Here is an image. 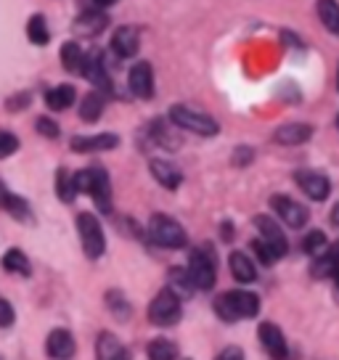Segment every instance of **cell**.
<instances>
[{
	"instance_id": "6da1fadb",
	"label": "cell",
	"mask_w": 339,
	"mask_h": 360,
	"mask_svg": "<svg viewBox=\"0 0 339 360\" xmlns=\"http://www.w3.org/2000/svg\"><path fill=\"white\" fill-rule=\"evenodd\" d=\"M215 313L226 323H234V321H241V318H255L260 313V297L255 292H247V289H234V292H226L217 297Z\"/></svg>"
},
{
	"instance_id": "7a4b0ae2",
	"label": "cell",
	"mask_w": 339,
	"mask_h": 360,
	"mask_svg": "<svg viewBox=\"0 0 339 360\" xmlns=\"http://www.w3.org/2000/svg\"><path fill=\"white\" fill-rule=\"evenodd\" d=\"M77 193H88L101 212H112V183L103 167H85L75 172Z\"/></svg>"
},
{
	"instance_id": "3957f363",
	"label": "cell",
	"mask_w": 339,
	"mask_h": 360,
	"mask_svg": "<svg viewBox=\"0 0 339 360\" xmlns=\"http://www.w3.org/2000/svg\"><path fill=\"white\" fill-rule=\"evenodd\" d=\"M148 236L162 249H183L188 244V233L181 223H175L167 214H154L148 223Z\"/></svg>"
},
{
	"instance_id": "277c9868",
	"label": "cell",
	"mask_w": 339,
	"mask_h": 360,
	"mask_svg": "<svg viewBox=\"0 0 339 360\" xmlns=\"http://www.w3.org/2000/svg\"><path fill=\"white\" fill-rule=\"evenodd\" d=\"M170 120L178 124L181 130H188V133H196V135H204V138H212L217 135V122L210 117V114L204 112H196L191 106H183V103H175L172 109H170Z\"/></svg>"
},
{
	"instance_id": "5b68a950",
	"label": "cell",
	"mask_w": 339,
	"mask_h": 360,
	"mask_svg": "<svg viewBox=\"0 0 339 360\" xmlns=\"http://www.w3.org/2000/svg\"><path fill=\"white\" fill-rule=\"evenodd\" d=\"M183 307H181V297L172 292V289H162V292L151 300L148 304V321L154 326H175L181 321Z\"/></svg>"
},
{
	"instance_id": "8992f818",
	"label": "cell",
	"mask_w": 339,
	"mask_h": 360,
	"mask_svg": "<svg viewBox=\"0 0 339 360\" xmlns=\"http://www.w3.org/2000/svg\"><path fill=\"white\" fill-rule=\"evenodd\" d=\"M188 276L196 289L202 292H210L217 281V265H215V255L207 247L193 249L191 259H188Z\"/></svg>"
},
{
	"instance_id": "52a82bcc",
	"label": "cell",
	"mask_w": 339,
	"mask_h": 360,
	"mask_svg": "<svg viewBox=\"0 0 339 360\" xmlns=\"http://www.w3.org/2000/svg\"><path fill=\"white\" fill-rule=\"evenodd\" d=\"M77 231L79 241H82V252L88 259H98L106 249V236H103L101 223L93 217L91 212H79L77 214Z\"/></svg>"
},
{
	"instance_id": "ba28073f",
	"label": "cell",
	"mask_w": 339,
	"mask_h": 360,
	"mask_svg": "<svg viewBox=\"0 0 339 360\" xmlns=\"http://www.w3.org/2000/svg\"><path fill=\"white\" fill-rule=\"evenodd\" d=\"M79 75L88 79V82H93L96 90L112 93V77H109V72H106V61H103L101 51L85 53V64H82V72H79Z\"/></svg>"
},
{
	"instance_id": "9c48e42d",
	"label": "cell",
	"mask_w": 339,
	"mask_h": 360,
	"mask_svg": "<svg viewBox=\"0 0 339 360\" xmlns=\"http://www.w3.org/2000/svg\"><path fill=\"white\" fill-rule=\"evenodd\" d=\"M271 207L276 210V214H279L289 228H302V225L307 223V210L302 207V204L294 202V199H289V196L276 193V196L271 199Z\"/></svg>"
},
{
	"instance_id": "30bf717a",
	"label": "cell",
	"mask_w": 339,
	"mask_h": 360,
	"mask_svg": "<svg viewBox=\"0 0 339 360\" xmlns=\"http://www.w3.org/2000/svg\"><path fill=\"white\" fill-rule=\"evenodd\" d=\"M294 180H297V186H300L313 202H324L328 193H331L328 178H324L321 172H313V169H300V172H294Z\"/></svg>"
},
{
	"instance_id": "8fae6325",
	"label": "cell",
	"mask_w": 339,
	"mask_h": 360,
	"mask_svg": "<svg viewBox=\"0 0 339 360\" xmlns=\"http://www.w3.org/2000/svg\"><path fill=\"white\" fill-rule=\"evenodd\" d=\"M127 85H130V90L136 93L138 98L148 101L154 96V72H151V64L148 61H138L136 67L130 69V75H127Z\"/></svg>"
},
{
	"instance_id": "7c38bea8",
	"label": "cell",
	"mask_w": 339,
	"mask_h": 360,
	"mask_svg": "<svg viewBox=\"0 0 339 360\" xmlns=\"http://www.w3.org/2000/svg\"><path fill=\"white\" fill-rule=\"evenodd\" d=\"M257 339H260L262 349L271 355V358H286L289 347H286V337L281 334V328L276 323H260L257 328Z\"/></svg>"
},
{
	"instance_id": "4fadbf2b",
	"label": "cell",
	"mask_w": 339,
	"mask_h": 360,
	"mask_svg": "<svg viewBox=\"0 0 339 360\" xmlns=\"http://www.w3.org/2000/svg\"><path fill=\"white\" fill-rule=\"evenodd\" d=\"M120 146V135L114 133H98V135H79L72 141V151L79 154H91V151H112Z\"/></svg>"
},
{
	"instance_id": "5bb4252c",
	"label": "cell",
	"mask_w": 339,
	"mask_h": 360,
	"mask_svg": "<svg viewBox=\"0 0 339 360\" xmlns=\"http://www.w3.org/2000/svg\"><path fill=\"white\" fill-rule=\"evenodd\" d=\"M310 138H313V124H307V122L281 124V127L273 133V141L281 143V146H302Z\"/></svg>"
},
{
	"instance_id": "9a60e30c",
	"label": "cell",
	"mask_w": 339,
	"mask_h": 360,
	"mask_svg": "<svg viewBox=\"0 0 339 360\" xmlns=\"http://www.w3.org/2000/svg\"><path fill=\"white\" fill-rule=\"evenodd\" d=\"M255 228L260 231V238L265 241V244H271L279 255H286L289 252V244H286V236H283L281 225L276 223V220H271V217H262V214H257L255 217Z\"/></svg>"
},
{
	"instance_id": "2e32d148",
	"label": "cell",
	"mask_w": 339,
	"mask_h": 360,
	"mask_svg": "<svg viewBox=\"0 0 339 360\" xmlns=\"http://www.w3.org/2000/svg\"><path fill=\"white\" fill-rule=\"evenodd\" d=\"M46 352L51 358H72L77 352V345H75V337L69 334L67 328H53L46 339Z\"/></svg>"
},
{
	"instance_id": "e0dca14e",
	"label": "cell",
	"mask_w": 339,
	"mask_h": 360,
	"mask_svg": "<svg viewBox=\"0 0 339 360\" xmlns=\"http://www.w3.org/2000/svg\"><path fill=\"white\" fill-rule=\"evenodd\" d=\"M75 32L85 34V37H93V34H101L106 27H109V16L103 11H82L75 19Z\"/></svg>"
},
{
	"instance_id": "ac0fdd59",
	"label": "cell",
	"mask_w": 339,
	"mask_h": 360,
	"mask_svg": "<svg viewBox=\"0 0 339 360\" xmlns=\"http://www.w3.org/2000/svg\"><path fill=\"white\" fill-rule=\"evenodd\" d=\"M148 167H151V175H154V180H157L159 186H165L167 191L181 188L183 175H181V169L175 167V165H170V162H165V159H154Z\"/></svg>"
},
{
	"instance_id": "d6986e66",
	"label": "cell",
	"mask_w": 339,
	"mask_h": 360,
	"mask_svg": "<svg viewBox=\"0 0 339 360\" xmlns=\"http://www.w3.org/2000/svg\"><path fill=\"white\" fill-rule=\"evenodd\" d=\"M138 45H141V40H138V32L133 27H120V30L112 34V51L120 58L136 56Z\"/></svg>"
},
{
	"instance_id": "ffe728a7",
	"label": "cell",
	"mask_w": 339,
	"mask_h": 360,
	"mask_svg": "<svg viewBox=\"0 0 339 360\" xmlns=\"http://www.w3.org/2000/svg\"><path fill=\"white\" fill-rule=\"evenodd\" d=\"M228 268H231V276H234L238 283H252L257 278L255 262H252L244 252H234V255L228 257Z\"/></svg>"
},
{
	"instance_id": "44dd1931",
	"label": "cell",
	"mask_w": 339,
	"mask_h": 360,
	"mask_svg": "<svg viewBox=\"0 0 339 360\" xmlns=\"http://www.w3.org/2000/svg\"><path fill=\"white\" fill-rule=\"evenodd\" d=\"M75 98H77V90L72 85H56V88H51L46 93V106L53 109V112H67L69 106L75 103Z\"/></svg>"
},
{
	"instance_id": "7402d4cb",
	"label": "cell",
	"mask_w": 339,
	"mask_h": 360,
	"mask_svg": "<svg viewBox=\"0 0 339 360\" xmlns=\"http://www.w3.org/2000/svg\"><path fill=\"white\" fill-rule=\"evenodd\" d=\"M103 106H106L103 93L101 90H93V93H88V96L82 98V103H79V117H82L85 122H98L103 114Z\"/></svg>"
},
{
	"instance_id": "603a6c76",
	"label": "cell",
	"mask_w": 339,
	"mask_h": 360,
	"mask_svg": "<svg viewBox=\"0 0 339 360\" xmlns=\"http://www.w3.org/2000/svg\"><path fill=\"white\" fill-rule=\"evenodd\" d=\"M316 8H318L321 24H324L331 34L339 37V0H318Z\"/></svg>"
},
{
	"instance_id": "cb8c5ba5",
	"label": "cell",
	"mask_w": 339,
	"mask_h": 360,
	"mask_svg": "<svg viewBox=\"0 0 339 360\" xmlns=\"http://www.w3.org/2000/svg\"><path fill=\"white\" fill-rule=\"evenodd\" d=\"M96 355L101 360H114V358H127V349L122 347V342L114 334H101L96 342Z\"/></svg>"
},
{
	"instance_id": "d4e9b609",
	"label": "cell",
	"mask_w": 339,
	"mask_h": 360,
	"mask_svg": "<svg viewBox=\"0 0 339 360\" xmlns=\"http://www.w3.org/2000/svg\"><path fill=\"white\" fill-rule=\"evenodd\" d=\"M3 268L8 270V273H16V276H32V265H30V259L24 255L22 249H8L6 255H3Z\"/></svg>"
},
{
	"instance_id": "484cf974",
	"label": "cell",
	"mask_w": 339,
	"mask_h": 360,
	"mask_svg": "<svg viewBox=\"0 0 339 360\" xmlns=\"http://www.w3.org/2000/svg\"><path fill=\"white\" fill-rule=\"evenodd\" d=\"M82 64H85V51L75 40L61 45V67L67 72H82Z\"/></svg>"
},
{
	"instance_id": "4316f807",
	"label": "cell",
	"mask_w": 339,
	"mask_h": 360,
	"mask_svg": "<svg viewBox=\"0 0 339 360\" xmlns=\"http://www.w3.org/2000/svg\"><path fill=\"white\" fill-rule=\"evenodd\" d=\"M56 191H58V199H61L64 204L75 202V196H77L75 175H72L67 167H58V172H56Z\"/></svg>"
},
{
	"instance_id": "83f0119b",
	"label": "cell",
	"mask_w": 339,
	"mask_h": 360,
	"mask_svg": "<svg viewBox=\"0 0 339 360\" xmlns=\"http://www.w3.org/2000/svg\"><path fill=\"white\" fill-rule=\"evenodd\" d=\"M27 37H30V43H34V45H48V40H51V30H48L46 16L34 13L32 19L27 22Z\"/></svg>"
},
{
	"instance_id": "f1b7e54d",
	"label": "cell",
	"mask_w": 339,
	"mask_h": 360,
	"mask_svg": "<svg viewBox=\"0 0 339 360\" xmlns=\"http://www.w3.org/2000/svg\"><path fill=\"white\" fill-rule=\"evenodd\" d=\"M3 210L11 214V217H16L19 223H32V210H30V204L24 202L22 196H16V193H8Z\"/></svg>"
},
{
	"instance_id": "f546056e",
	"label": "cell",
	"mask_w": 339,
	"mask_h": 360,
	"mask_svg": "<svg viewBox=\"0 0 339 360\" xmlns=\"http://www.w3.org/2000/svg\"><path fill=\"white\" fill-rule=\"evenodd\" d=\"M167 283H170V289L178 294V297H186V294H191L196 286H193V281H191V276H188V270H170V278H167Z\"/></svg>"
},
{
	"instance_id": "4dcf8cb0",
	"label": "cell",
	"mask_w": 339,
	"mask_h": 360,
	"mask_svg": "<svg viewBox=\"0 0 339 360\" xmlns=\"http://www.w3.org/2000/svg\"><path fill=\"white\" fill-rule=\"evenodd\" d=\"M302 249L307 255H324L328 249V238L324 231H310L305 238H302Z\"/></svg>"
},
{
	"instance_id": "1f68e13d",
	"label": "cell",
	"mask_w": 339,
	"mask_h": 360,
	"mask_svg": "<svg viewBox=\"0 0 339 360\" xmlns=\"http://www.w3.org/2000/svg\"><path fill=\"white\" fill-rule=\"evenodd\" d=\"M148 355L159 360H172V358H178V347H175L170 339H154V342L148 345Z\"/></svg>"
},
{
	"instance_id": "d6a6232c",
	"label": "cell",
	"mask_w": 339,
	"mask_h": 360,
	"mask_svg": "<svg viewBox=\"0 0 339 360\" xmlns=\"http://www.w3.org/2000/svg\"><path fill=\"white\" fill-rule=\"evenodd\" d=\"M106 302H109V310H112L120 321H124L127 315H130V307H127V302H124V297L120 292H109L106 294Z\"/></svg>"
},
{
	"instance_id": "836d02e7",
	"label": "cell",
	"mask_w": 339,
	"mask_h": 360,
	"mask_svg": "<svg viewBox=\"0 0 339 360\" xmlns=\"http://www.w3.org/2000/svg\"><path fill=\"white\" fill-rule=\"evenodd\" d=\"M16 151H19V138L8 130H0V159L11 157Z\"/></svg>"
},
{
	"instance_id": "e575fe53",
	"label": "cell",
	"mask_w": 339,
	"mask_h": 360,
	"mask_svg": "<svg viewBox=\"0 0 339 360\" xmlns=\"http://www.w3.org/2000/svg\"><path fill=\"white\" fill-rule=\"evenodd\" d=\"M252 247H255V252H257V257H260L262 262H265V265H273L276 259H281V255H279V252H276V249H273L271 244H265L262 238H257V241H255Z\"/></svg>"
},
{
	"instance_id": "d590c367",
	"label": "cell",
	"mask_w": 339,
	"mask_h": 360,
	"mask_svg": "<svg viewBox=\"0 0 339 360\" xmlns=\"http://www.w3.org/2000/svg\"><path fill=\"white\" fill-rule=\"evenodd\" d=\"M13 321H16V310H13V304L8 302L6 297H0V328L13 326Z\"/></svg>"
},
{
	"instance_id": "8d00e7d4",
	"label": "cell",
	"mask_w": 339,
	"mask_h": 360,
	"mask_svg": "<svg viewBox=\"0 0 339 360\" xmlns=\"http://www.w3.org/2000/svg\"><path fill=\"white\" fill-rule=\"evenodd\" d=\"M34 127H37V133L43 135V138H53V141H56L58 133H61V130H58V124L53 122L51 117H40V120H37V124H34Z\"/></svg>"
},
{
	"instance_id": "74e56055",
	"label": "cell",
	"mask_w": 339,
	"mask_h": 360,
	"mask_svg": "<svg viewBox=\"0 0 339 360\" xmlns=\"http://www.w3.org/2000/svg\"><path fill=\"white\" fill-rule=\"evenodd\" d=\"M30 103H32V93H16L13 98L6 101V109H8V112H22Z\"/></svg>"
},
{
	"instance_id": "f35d334b",
	"label": "cell",
	"mask_w": 339,
	"mask_h": 360,
	"mask_svg": "<svg viewBox=\"0 0 339 360\" xmlns=\"http://www.w3.org/2000/svg\"><path fill=\"white\" fill-rule=\"evenodd\" d=\"M252 159H255V151L249 146H238L236 151H234V167H244V165H252Z\"/></svg>"
},
{
	"instance_id": "ab89813d",
	"label": "cell",
	"mask_w": 339,
	"mask_h": 360,
	"mask_svg": "<svg viewBox=\"0 0 339 360\" xmlns=\"http://www.w3.org/2000/svg\"><path fill=\"white\" fill-rule=\"evenodd\" d=\"M79 3H82V8H85V11H103V8L114 6L117 0H79Z\"/></svg>"
},
{
	"instance_id": "60d3db41",
	"label": "cell",
	"mask_w": 339,
	"mask_h": 360,
	"mask_svg": "<svg viewBox=\"0 0 339 360\" xmlns=\"http://www.w3.org/2000/svg\"><path fill=\"white\" fill-rule=\"evenodd\" d=\"M220 358H223V360H234V358L241 360V358H244V352H241V349H236V347H231V349H226V352H220Z\"/></svg>"
},
{
	"instance_id": "b9f144b4",
	"label": "cell",
	"mask_w": 339,
	"mask_h": 360,
	"mask_svg": "<svg viewBox=\"0 0 339 360\" xmlns=\"http://www.w3.org/2000/svg\"><path fill=\"white\" fill-rule=\"evenodd\" d=\"M6 199H8V188H6L3 183H0V210L6 207Z\"/></svg>"
},
{
	"instance_id": "7bdbcfd3",
	"label": "cell",
	"mask_w": 339,
	"mask_h": 360,
	"mask_svg": "<svg viewBox=\"0 0 339 360\" xmlns=\"http://www.w3.org/2000/svg\"><path fill=\"white\" fill-rule=\"evenodd\" d=\"M331 223L339 228V204H334V210H331Z\"/></svg>"
},
{
	"instance_id": "ee69618b",
	"label": "cell",
	"mask_w": 339,
	"mask_h": 360,
	"mask_svg": "<svg viewBox=\"0 0 339 360\" xmlns=\"http://www.w3.org/2000/svg\"><path fill=\"white\" fill-rule=\"evenodd\" d=\"M334 281H337V286H339V262H337V270H334V276H331Z\"/></svg>"
},
{
	"instance_id": "f6af8a7d",
	"label": "cell",
	"mask_w": 339,
	"mask_h": 360,
	"mask_svg": "<svg viewBox=\"0 0 339 360\" xmlns=\"http://www.w3.org/2000/svg\"><path fill=\"white\" fill-rule=\"evenodd\" d=\"M337 90H339V72H337Z\"/></svg>"
},
{
	"instance_id": "bcb514c9",
	"label": "cell",
	"mask_w": 339,
	"mask_h": 360,
	"mask_svg": "<svg viewBox=\"0 0 339 360\" xmlns=\"http://www.w3.org/2000/svg\"><path fill=\"white\" fill-rule=\"evenodd\" d=\"M337 130H339V117H337Z\"/></svg>"
}]
</instances>
